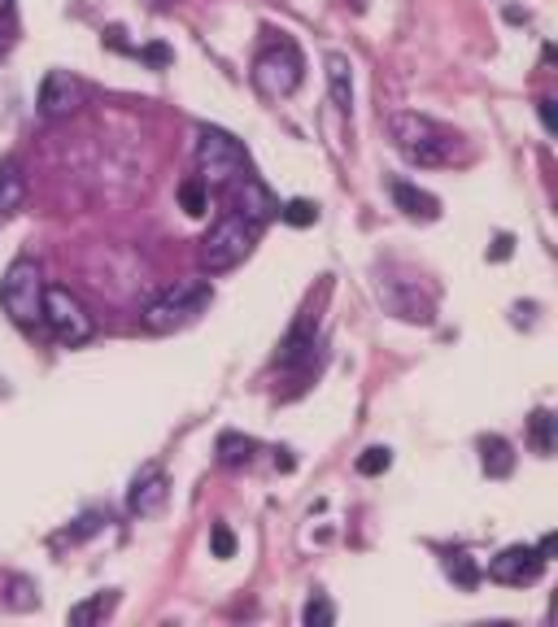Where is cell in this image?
<instances>
[{"label":"cell","instance_id":"6da1fadb","mask_svg":"<svg viewBox=\"0 0 558 627\" xmlns=\"http://www.w3.org/2000/svg\"><path fill=\"white\" fill-rule=\"evenodd\" d=\"M388 135L402 149V158L415 166H449L454 158H463V135L428 114H393Z\"/></svg>","mask_w":558,"mask_h":627},{"label":"cell","instance_id":"7a4b0ae2","mask_svg":"<svg viewBox=\"0 0 558 627\" xmlns=\"http://www.w3.org/2000/svg\"><path fill=\"white\" fill-rule=\"evenodd\" d=\"M214 301V287L205 280H180L175 287L158 292L144 310H140V327L153 332V336H166V332H180L187 323H196Z\"/></svg>","mask_w":558,"mask_h":627},{"label":"cell","instance_id":"3957f363","mask_svg":"<svg viewBox=\"0 0 558 627\" xmlns=\"http://www.w3.org/2000/svg\"><path fill=\"white\" fill-rule=\"evenodd\" d=\"M196 171L205 179V188L236 183L241 174H248L245 144L223 127H196Z\"/></svg>","mask_w":558,"mask_h":627},{"label":"cell","instance_id":"277c9868","mask_svg":"<svg viewBox=\"0 0 558 627\" xmlns=\"http://www.w3.org/2000/svg\"><path fill=\"white\" fill-rule=\"evenodd\" d=\"M40 323L53 332V341L65 348H79L97 336V323L88 314V305L62 284H44V310H40Z\"/></svg>","mask_w":558,"mask_h":627},{"label":"cell","instance_id":"5b68a950","mask_svg":"<svg viewBox=\"0 0 558 627\" xmlns=\"http://www.w3.org/2000/svg\"><path fill=\"white\" fill-rule=\"evenodd\" d=\"M253 235H257V227H248L241 214H223L201 240V271H210V275L236 271L253 253Z\"/></svg>","mask_w":558,"mask_h":627},{"label":"cell","instance_id":"8992f818","mask_svg":"<svg viewBox=\"0 0 558 627\" xmlns=\"http://www.w3.org/2000/svg\"><path fill=\"white\" fill-rule=\"evenodd\" d=\"M0 310H4L18 327L40 323V310H44V280H40V262H35V257H18V262L4 271Z\"/></svg>","mask_w":558,"mask_h":627},{"label":"cell","instance_id":"52a82bcc","mask_svg":"<svg viewBox=\"0 0 558 627\" xmlns=\"http://www.w3.org/2000/svg\"><path fill=\"white\" fill-rule=\"evenodd\" d=\"M302 74H306V61H302L293 40H280V44L262 49L257 61H253V88H257L262 97H271V101L297 92V88H302Z\"/></svg>","mask_w":558,"mask_h":627},{"label":"cell","instance_id":"ba28073f","mask_svg":"<svg viewBox=\"0 0 558 627\" xmlns=\"http://www.w3.org/2000/svg\"><path fill=\"white\" fill-rule=\"evenodd\" d=\"M546 570V558L537 554V545H506L497 558H489V579L497 584H510V588H524V584H537Z\"/></svg>","mask_w":558,"mask_h":627},{"label":"cell","instance_id":"9c48e42d","mask_svg":"<svg viewBox=\"0 0 558 627\" xmlns=\"http://www.w3.org/2000/svg\"><path fill=\"white\" fill-rule=\"evenodd\" d=\"M166 502H171V475L158 462L140 466V475L131 479V493H126V510L135 518H153V514L166 510Z\"/></svg>","mask_w":558,"mask_h":627},{"label":"cell","instance_id":"30bf717a","mask_svg":"<svg viewBox=\"0 0 558 627\" xmlns=\"http://www.w3.org/2000/svg\"><path fill=\"white\" fill-rule=\"evenodd\" d=\"M83 105V83L70 70H49L40 88V118H65Z\"/></svg>","mask_w":558,"mask_h":627},{"label":"cell","instance_id":"8fae6325","mask_svg":"<svg viewBox=\"0 0 558 627\" xmlns=\"http://www.w3.org/2000/svg\"><path fill=\"white\" fill-rule=\"evenodd\" d=\"M236 210H241V219H245L248 227H262V223H271V219L280 214V201L266 192L262 179L241 174V179H236Z\"/></svg>","mask_w":558,"mask_h":627},{"label":"cell","instance_id":"7c38bea8","mask_svg":"<svg viewBox=\"0 0 558 627\" xmlns=\"http://www.w3.org/2000/svg\"><path fill=\"white\" fill-rule=\"evenodd\" d=\"M393 205L406 214V219H424V223H436L440 219V201H436L433 192H424V188H415V183H406V179H393Z\"/></svg>","mask_w":558,"mask_h":627},{"label":"cell","instance_id":"4fadbf2b","mask_svg":"<svg viewBox=\"0 0 558 627\" xmlns=\"http://www.w3.org/2000/svg\"><path fill=\"white\" fill-rule=\"evenodd\" d=\"M27 201V174H22V162L18 158H4L0 162V219L18 214Z\"/></svg>","mask_w":558,"mask_h":627},{"label":"cell","instance_id":"5bb4252c","mask_svg":"<svg viewBox=\"0 0 558 627\" xmlns=\"http://www.w3.org/2000/svg\"><path fill=\"white\" fill-rule=\"evenodd\" d=\"M327 92H332V105L341 110V114H349V105H354V79H349V58H341V53H327Z\"/></svg>","mask_w":558,"mask_h":627},{"label":"cell","instance_id":"9a60e30c","mask_svg":"<svg viewBox=\"0 0 558 627\" xmlns=\"http://www.w3.org/2000/svg\"><path fill=\"white\" fill-rule=\"evenodd\" d=\"M480 466L489 479H506L515 471V445L506 436H480Z\"/></svg>","mask_w":558,"mask_h":627},{"label":"cell","instance_id":"2e32d148","mask_svg":"<svg viewBox=\"0 0 558 627\" xmlns=\"http://www.w3.org/2000/svg\"><path fill=\"white\" fill-rule=\"evenodd\" d=\"M314 362V327L311 323H297L284 344H280V366H311Z\"/></svg>","mask_w":558,"mask_h":627},{"label":"cell","instance_id":"e0dca14e","mask_svg":"<svg viewBox=\"0 0 558 627\" xmlns=\"http://www.w3.org/2000/svg\"><path fill=\"white\" fill-rule=\"evenodd\" d=\"M257 454V441L253 436H241V432H223L219 436V462L223 466H248Z\"/></svg>","mask_w":558,"mask_h":627},{"label":"cell","instance_id":"ac0fdd59","mask_svg":"<svg viewBox=\"0 0 558 627\" xmlns=\"http://www.w3.org/2000/svg\"><path fill=\"white\" fill-rule=\"evenodd\" d=\"M114 606H119V593H97V597H88V601L70 606V624H74V627L97 624V619H105Z\"/></svg>","mask_w":558,"mask_h":627},{"label":"cell","instance_id":"d6986e66","mask_svg":"<svg viewBox=\"0 0 558 627\" xmlns=\"http://www.w3.org/2000/svg\"><path fill=\"white\" fill-rule=\"evenodd\" d=\"M555 427H558V418L550 414V409H532V423H528V441H532V449L541 457H550L555 454Z\"/></svg>","mask_w":558,"mask_h":627},{"label":"cell","instance_id":"ffe728a7","mask_svg":"<svg viewBox=\"0 0 558 627\" xmlns=\"http://www.w3.org/2000/svg\"><path fill=\"white\" fill-rule=\"evenodd\" d=\"M4 606H9V610H35V606H40V588H35V579L13 575V579L4 584Z\"/></svg>","mask_w":558,"mask_h":627},{"label":"cell","instance_id":"44dd1931","mask_svg":"<svg viewBox=\"0 0 558 627\" xmlns=\"http://www.w3.org/2000/svg\"><path fill=\"white\" fill-rule=\"evenodd\" d=\"M180 205H184V214H192V219H201L210 210V188H205L201 174H192V179L180 183Z\"/></svg>","mask_w":558,"mask_h":627},{"label":"cell","instance_id":"7402d4cb","mask_svg":"<svg viewBox=\"0 0 558 627\" xmlns=\"http://www.w3.org/2000/svg\"><path fill=\"white\" fill-rule=\"evenodd\" d=\"M280 219H284L288 227H314V223H318V205L306 201V196H293L288 205H280Z\"/></svg>","mask_w":558,"mask_h":627},{"label":"cell","instance_id":"603a6c76","mask_svg":"<svg viewBox=\"0 0 558 627\" xmlns=\"http://www.w3.org/2000/svg\"><path fill=\"white\" fill-rule=\"evenodd\" d=\"M302 624L306 627H332L336 624V606H332L327 597H318V593H314L311 601H306V610H302Z\"/></svg>","mask_w":558,"mask_h":627},{"label":"cell","instance_id":"cb8c5ba5","mask_svg":"<svg viewBox=\"0 0 558 627\" xmlns=\"http://www.w3.org/2000/svg\"><path fill=\"white\" fill-rule=\"evenodd\" d=\"M445 570H449V579L463 584V588H476V579H480V570H476V563H471V554H449Z\"/></svg>","mask_w":558,"mask_h":627},{"label":"cell","instance_id":"d4e9b609","mask_svg":"<svg viewBox=\"0 0 558 627\" xmlns=\"http://www.w3.org/2000/svg\"><path fill=\"white\" fill-rule=\"evenodd\" d=\"M388 466H393V449H384V445H372L358 457V475H384Z\"/></svg>","mask_w":558,"mask_h":627},{"label":"cell","instance_id":"484cf974","mask_svg":"<svg viewBox=\"0 0 558 627\" xmlns=\"http://www.w3.org/2000/svg\"><path fill=\"white\" fill-rule=\"evenodd\" d=\"M210 549H214V558H232V554H236V536H232L227 523H214V532H210Z\"/></svg>","mask_w":558,"mask_h":627},{"label":"cell","instance_id":"4316f807","mask_svg":"<svg viewBox=\"0 0 558 627\" xmlns=\"http://www.w3.org/2000/svg\"><path fill=\"white\" fill-rule=\"evenodd\" d=\"M97 527H101V514H83V518H79L74 527H65L62 540H83V536H92Z\"/></svg>","mask_w":558,"mask_h":627},{"label":"cell","instance_id":"83f0119b","mask_svg":"<svg viewBox=\"0 0 558 627\" xmlns=\"http://www.w3.org/2000/svg\"><path fill=\"white\" fill-rule=\"evenodd\" d=\"M140 58L149 61L153 70H166V65H171V49H166V44H149V49H140Z\"/></svg>","mask_w":558,"mask_h":627},{"label":"cell","instance_id":"f1b7e54d","mask_svg":"<svg viewBox=\"0 0 558 627\" xmlns=\"http://www.w3.org/2000/svg\"><path fill=\"white\" fill-rule=\"evenodd\" d=\"M510 253H515V235H510V231H501V235L494 240V249H489V262H506Z\"/></svg>","mask_w":558,"mask_h":627},{"label":"cell","instance_id":"f546056e","mask_svg":"<svg viewBox=\"0 0 558 627\" xmlns=\"http://www.w3.org/2000/svg\"><path fill=\"white\" fill-rule=\"evenodd\" d=\"M537 114H541V127H546V131H550V135H555V131H558L555 97H541V101H537Z\"/></svg>","mask_w":558,"mask_h":627},{"label":"cell","instance_id":"4dcf8cb0","mask_svg":"<svg viewBox=\"0 0 558 627\" xmlns=\"http://www.w3.org/2000/svg\"><path fill=\"white\" fill-rule=\"evenodd\" d=\"M555 549H558V536H555V532H546V536L537 540V554H541V558L550 563V558H555Z\"/></svg>","mask_w":558,"mask_h":627},{"label":"cell","instance_id":"1f68e13d","mask_svg":"<svg viewBox=\"0 0 558 627\" xmlns=\"http://www.w3.org/2000/svg\"><path fill=\"white\" fill-rule=\"evenodd\" d=\"M275 466H280V471H293L297 462H293V454H288V449H280V454H275Z\"/></svg>","mask_w":558,"mask_h":627},{"label":"cell","instance_id":"d6a6232c","mask_svg":"<svg viewBox=\"0 0 558 627\" xmlns=\"http://www.w3.org/2000/svg\"><path fill=\"white\" fill-rule=\"evenodd\" d=\"M0 13H13V0H0Z\"/></svg>","mask_w":558,"mask_h":627}]
</instances>
